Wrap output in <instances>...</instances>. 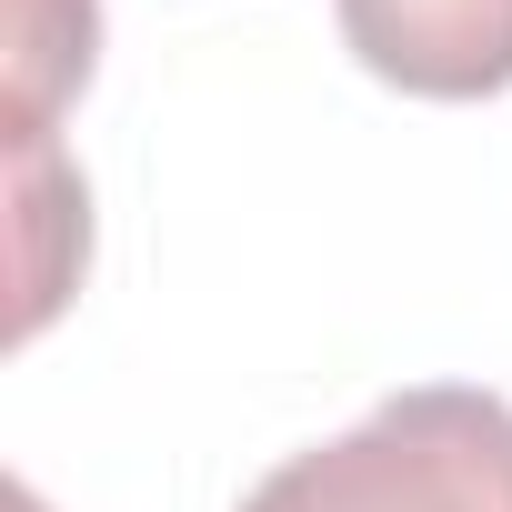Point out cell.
I'll list each match as a JSON object with an SVG mask.
<instances>
[{
  "instance_id": "1",
  "label": "cell",
  "mask_w": 512,
  "mask_h": 512,
  "mask_svg": "<svg viewBox=\"0 0 512 512\" xmlns=\"http://www.w3.org/2000/svg\"><path fill=\"white\" fill-rule=\"evenodd\" d=\"M241 512H512V402L482 382H412L262 472Z\"/></svg>"
},
{
  "instance_id": "2",
  "label": "cell",
  "mask_w": 512,
  "mask_h": 512,
  "mask_svg": "<svg viewBox=\"0 0 512 512\" xmlns=\"http://www.w3.org/2000/svg\"><path fill=\"white\" fill-rule=\"evenodd\" d=\"M332 11L352 61L412 101L512 91V0H332Z\"/></svg>"
},
{
  "instance_id": "3",
  "label": "cell",
  "mask_w": 512,
  "mask_h": 512,
  "mask_svg": "<svg viewBox=\"0 0 512 512\" xmlns=\"http://www.w3.org/2000/svg\"><path fill=\"white\" fill-rule=\"evenodd\" d=\"M91 41H101L91 0H21V61H11V121L21 131H51V101L71 81H91Z\"/></svg>"
}]
</instances>
